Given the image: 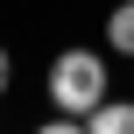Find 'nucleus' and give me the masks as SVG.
Returning <instances> with one entry per match:
<instances>
[{
	"label": "nucleus",
	"mask_w": 134,
	"mask_h": 134,
	"mask_svg": "<svg viewBox=\"0 0 134 134\" xmlns=\"http://www.w3.org/2000/svg\"><path fill=\"white\" fill-rule=\"evenodd\" d=\"M106 92H113V78H106V57L99 49H57V64H49V106L57 113L85 120Z\"/></svg>",
	"instance_id": "f257e3e1"
},
{
	"label": "nucleus",
	"mask_w": 134,
	"mask_h": 134,
	"mask_svg": "<svg viewBox=\"0 0 134 134\" xmlns=\"http://www.w3.org/2000/svg\"><path fill=\"white\" fill-rule=\"evenodd\" d=\"M85 127L92 134H134V106L127 99H99V106L85 113Z\"/></svg>",
	"instance_id": "f03ea898"
},
{
	"label": "nucleus",
	"mask_w": 134,
	"mask_h": 134,
	"mask_svg": "<svg viewBox=\"0 0 134 134\" xmlns=\"http://www.w3.org/2000/svg\"><path fill=\"white\" fill-rule=\"evenodd\" d=\"M106 49H113V57H134V0H120V7L106 14Z\"/></svg>",
	"instance_id": "7ed1b4c3"
},
{
	"label": "nucleus",
	"mask_w": 134,
	"mask_h": 134,
	"mask_svg": "<svg viewBox=\"0 0 134 134\" xmlns=\"http://www.w3.org/2000/svg\"><path fill=\"white\" fill-rule=\"evenodd\" d=\"M7 85H14V57L0 49V92H7Z\"/></svg>",
	"instance_id": "20e7f679"
}]
</instances>
